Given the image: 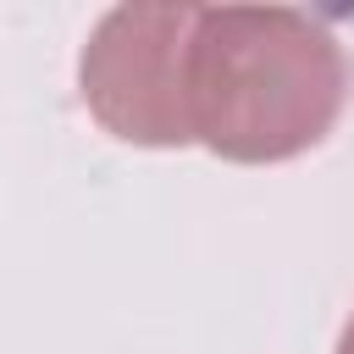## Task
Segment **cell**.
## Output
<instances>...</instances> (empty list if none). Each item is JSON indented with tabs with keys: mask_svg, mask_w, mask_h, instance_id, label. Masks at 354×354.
<instances>
[{
	"mask_svg": "<svg viewBox=\"0 0 354 354\" xmlns=\"http://www.w3.org/2000/svg\"><path fill=\"white\" fill-rule=\"evenodd\" d=\"M188 133L232 166L315 149L348 105L337 33L299 6H199L183 61Z\"/></svg>",
	"mask_w": 354,
	"mask_h": 354,
	"instance_id": "obj_1",
	"label": "cell"
},
{
	"mask_svg": "<svg viewBox=\"0 0 354 354\" xmlns=\"http://www.w3.org/2000/svg\"><path fill=\"white\" fill-rule=\"evenodd\" d=\"M188 0H127L111 6L77 55V94L88 116L138 149H183L188 100H183V61L194 33Z\"/></svg>",
	"mask_w": 354,
	"mask_h": 354,
	"instance_id": "obj_2",
	"label": "cell"
},
{
	"mask_svg": "<svg viewBox=\"0 0 354 354\" xmlns=\"http://www.w3.org/2000/svg\"><path fill=\"white\" fill-rule=\"evenodd\" d=\"M332 354H354V315L343 321V332H337V348H332Z\"/></svg>",
	"mask_w": 354,
	"mask_h": 354,
	"instance_id": "obj_3",
	"label": "cell"
}]
</instances>
